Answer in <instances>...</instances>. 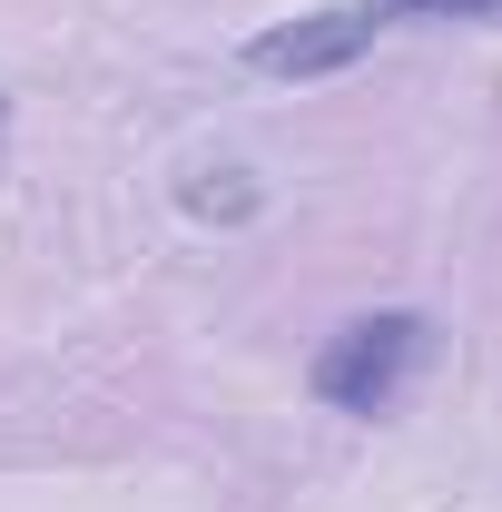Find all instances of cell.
<instances>
[{
  "instance_id": "6da1fadb",
  "label": "cell",
  "mask_w": 502,
  "mask_h": 512,
  "mask_svg": "<svg viewBox=\"0 0 502 512\" xmlns=\"http://www.w3.org/2000/svg\"><path fill=\"white\" fill-rule=\"evenodd\" d=\"M424 355H434V316H414V306L355 316V325L325 335V355H315V394H325L335 414H394V394L424 375Z\"/></svg>"
},
{
  "instance_id": "7a4b0ae2",
  "label": "cell",
  "mask_w": 502,
  "mask_h": 512,
  "mask_svg": "<svg viewBox=\"0 0 502 512\" xmlns=\"http://www.w3.org/2000/svg\"><path fill=\"white\" fill-rule=\"evenodd\" d=\"M375 30L384 20L365 10V0H335V10H306V20H286V30H256L247 69H266V79H315V69H345Z\"/></svg>"
},
{
  "instance_id": "3957f363",
  "label": "cell",
  "mask_w": 502,
  "mask_h": 512,
  "mask_svg": "<svg viewBox=\"0 0 502 512\" xmlns=\"http://www.w3.org/2000/svg\"><path fill=\"white\" fill-rule=\"evenodd\" d=\"M384 30L394 20H502V0H365Z\"/></svg>"
}]
</instances>
